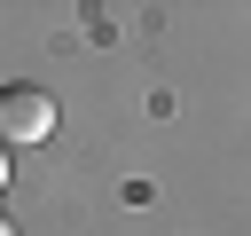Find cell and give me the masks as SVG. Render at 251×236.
<instances>
[{
    "label": "cell",
    "instance_id": "cell-1",
    "mask_svg": "<svg viewBox=\"0 0 251 236\" xmlns=\"http://www.w3.org/2000/svg\"><path fill=\"white\" fill-rule=\"evenodd\" d=\"M47 134H55V94H39V87H8V94H0V149L47 142Z\"/></svg>",
    "mask_w": 251,
    "mask_h": 236
},
{
    "label": "cell",
    "instance_id": "cell-2",
    "mask_svg": "<svg viewBox=\"0 0 251 236\" xmlns=\"http://www.w3.org/2000/svg\"><path fill=\"white\" fill-rule=\"evenodd\" d=\"M0 189H8V149H0Z\"/></svg>",
    "mask_w": 251,
    "mask_h": 236
},
{
    "label": "cell",
    "instance_id": "cell-3",
    "mask_svg": "<svg viewBox=\"0 0 251 236\" xmlns=\"http://www.w3.org/2000/svg\"><path fill=\"white\" fill-rule=\"evenodd\" d=\"M0 236H16V228H8V212H0Z\"/></svg>",
    "mask_w": 251,
    "mask_h": 236
}]
</instances>
